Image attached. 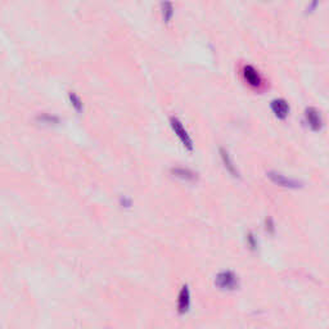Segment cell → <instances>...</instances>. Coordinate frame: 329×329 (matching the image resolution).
<instances>
[{
	"mask_svg": "<svg viewBox=\"0 0 329 329\" xmlns=\"http://www.w3.org/2000/svg\"><path fill=\"white\" fill-rule=\"evenodd\" d=\"M215 284L218 285L220 289H227V291H233L239 285V279L235 273L230 272V270H225L218 274L216 279H215Z\"/></svg>",
	"mask_w": 329,
	"mask_h": 329,
	"instance_id": "cell-1",
	"label": "cell"
},
{
	"mask_svg": "<svg viewBox=\"0 0 329 329\" xmlns=\"http://www.w3.org/2000/svg\"><path fill=\"white\" fill-rule=\"evenodd\" d=\"M170 125H171L174 133L178 135V138H179L180 141L183 143V145H184L188 150H193V147H194V145H193L192 138H190V135L188 134V131L186 130L184 125H183V122L180 121L179 118L178 117L170 118Z\"/></svg>",
	"mask_w": 329,
	"mask_h": 329,
	"instance_id": "cell-2",
	"label": "cell"
},
{
	"mask_svg": "<svg viewBox=\"0 0 329 329\" xmlns=\"http://www.w3.org/2000/svg\"><path fill=\"white\" fill-rule=\"evenodd\" d=\"M268 178L272 180L273 183H275L277 186L284 187V188L296 189L301 187V182H298V180L296 179H292V178H287V176L278 173V171H269Z\"/></svg>",
	"mask_w": 329,
	"mask_h": 329,
	"instance_id": "cell-3",
	"label": "cell"
},
{
	"mask_svg": "<svg viewBox=\"0 0 329 329\" xmlns=\"http://www.w3.org/2000/svg\"><path fill=\"white\" fill-rule=\"evenodd\" d=\"M305 120H306L309 128L314 131H319L323 128V118L320 112L314 107H307L305 109Z\"/></svg>",
	"mask_w": 329,
	"mask_h": 329,
	"instance_id": "cell-4",
	"label": "cell"
},
{
	"mask_svg": "<svg viewBox=\"0 0 329 329\" xmlns=\"http://www.w3.org/2000/svg\"><path fill=\"white\" fill-rule=\"evenodd\" d=\"M243 76H244V80L252 88L261 87L262 79L261 76H260L259 71L256 70L253 66H251V64H246V66L243 67Z\"/></svg>",
	"mask_w": 329,
	"mask_h": 329,
	"instance_id": "cell-5",
	"label": "cell"
},
{
	"mask_svg": "<svg viewBox=\"0 0 329 329\" xmlns=\"http://www.w3.org/2000/svg\"><path fill=\"white\" fill-rule=\"evenodd\" d=\"M270 107H272V111L274 112V115L277 116L281 120H284L289 115V104L285 99H282V98H277V99H273L270 103Z\"/></svg>",
	"mask_w": 329,
	"mask_h": 329,
	"instance_id": "cell-6",
	"label": "cell"
},
{
	"mask_svg": "<svg viewBox=\"0 0 329 329\" xmlns=\"http://www.w3.org/2000/svg\"><path fill=\"white\" fill-rule=\"evenodd\" d=\"M220 157H221V161H223L224 166H225V169H227L228 173L230 174L232 176H234V178H240V174L239 171H238V169H236V166L234 165V161L233 158L230 157V153L228 152L225 148L221 147L220 148Z\"/></svg>",
	"mask_w": 329,
	"mask_h": 329,
	"instance_id": "cell-7",
	"label": "cell"
},
{
	"mask_svg": "<svg viewBox=\"0 0 329 329\" xmlns=\"http://www.w3.org/2000/svg\"><path fill=\"white\" fill-rule=\"evenodd\" d=\"M178 307H179V313L184 314L189 310L190 307V291H189L188 285H184L179 293V300H178Z\"/></svg>",
	"mask_w": 329,
	"mask_h": 329,
	"instance_id": "cell-8",
	"label": "cell"
},
{
	"mask_svg": "<svg viewBox=\"0 0 329 329\" xmlns=\"http://www.w3.org/2000/svg\"><path fill=\"white\" fill-rule=\"evenodd\" d=\"M171 174L176 178H179V179L186 180V182H195L197 180V174L193 170L187 169V167H173Z\"/></svg>",
	"mask_w": 329,
	"mask_h": 329,
	"instance_id": "cell-9",
	"label": "cell"
},
{
	"mask_svg": "<svg viewBox=\"0 0 329 329\" xmlns=\"http://www.w3.org/2000/svg\"><path fill=\"white\" fill-rule=\"evenodd\" d=\"M162 8V17L165 22H169L171 17L174 16V5L173 3H162L161 4Z\"/></svg>",
	"mask_w": 329,
	"mask_h": 329,
	"instance_id": "cell-10",
	"label": "cell"
},
{
	"mask_svg": "<svg viewBox=\"0 0 329 329\" xmlns=\"http://www.w3.org/2000/svg\"><path fill=\"white\" fill-rule=\"evenodd\" d=\"M38 120L42 124H47V125H54L59 122V117L55 115H49V113H43V115L38 116Z\"/></svg>",
	"mask_w": 329,
	"mask_h": 329,
	"instance_id": "cell-11",
	"label": "cell"
},
{
	"mask_svg": "<svg viewBox=\"0 0 329 329\" xmlns=\"http://www.w3.org/2000/svg\"><path fill=\"white\" fill-rule=\"evenodd\" d=\"M68 98H70L72 107H74L77 112L83 111L84 106H83V100L80 99V96L77 95L76 93H74V92H70V94H68Z\"/></svg>",
	"mask_w": 329,
	"mask_h": 329,
	"instance_id": "cell-12",
	"label": "cell"
},
{
	"mask_svg": "<svg viewBox=\"0 0 329 329\" xmlns=\"http://www.w3.org/2000/svg\"><path fill=\"white\" fill-rule=\"evenodd\" d=\"M247 239H248L249 246L252 247V248H255V247H257V243H256V240H255V236H253V234H252V233H251V234H248V238H247Z\"/></svg>",
	"mask_w": 329,
	"mask_h": 329,
	"instance_id": "cell-13",
	"label": "cell"
}]
</instances>
